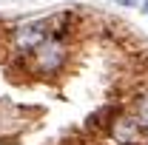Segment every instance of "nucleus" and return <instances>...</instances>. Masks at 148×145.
<instances>
[{"instance_id":"f03ea898","label":"nucleus","mask_w":148,"mask_h":145,"mask_svg":"<svg viewBox=\"0 0 148 145\" xmlns=\"http://www.w3.org/2000/svg\"><path fill=\"white\" fill-rule=\"evenodd\" d=\"M140 117H120L117 122H111V137L117 145H137L143 131H140Z\"/></svg>"},{"instance_id":"20e7f679","label":"nucleus","mask_w":148,"mask_h":145,"mask_svg":"<svg viewBox=\"0 0 148 145\" xmlns=\"http://www.w3.org/2000/svg\"><path fill=\"white\" fill-rule=\"evenodd\" d=\"M137 117H140L143 122H148V97H145V100H140V111H137Z\"/></svg>"},{"instance_id":"39448f33","label":"nucleus","mask_w":148,"mask_h":145,"mask_svg":"<svg viewBox=\"0 0 148 145\" xmlns=\"http://www.w3.org/2000/svg\"><path fill=\"white\" fill-rule=\"evenodd\" d=\"M143 9H145V14H148V0H145V3H143Z\"/></svg>"},{"instance_id":"7ed1b4c3","label":"nucleus","mask_w":148,"mask_h":145,"mask_svg":"<svg viewBox=\"0 0 148 145\" xmlns=\"http://www.w3.org/2000/svg\"><path fill=\"white\" fill-rule=\"evenodd\" d=\"M49 34H51L49 23H29V26H20L14 37H17V46L23 49V51H34Z\"/></svg>"},{"instance_id":"f257e3e1","label":"nucleus","mask_w":148,"mask_h":145,"mask_svg":"<svg viewBox=\"0 0 148 145\" xmlns=\"http://www.w3.org/2000/svg\"><path fill=\"white\" fill-rule=\"evenodd\" d=\"M66 43L60 34H49L40 46L34 49V66L40 74H54L63 63H66Z\"/></svg>"}]
</instances>
